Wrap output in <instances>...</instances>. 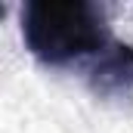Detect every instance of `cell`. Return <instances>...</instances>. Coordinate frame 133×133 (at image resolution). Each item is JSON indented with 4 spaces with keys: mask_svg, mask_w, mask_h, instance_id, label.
<instances>
[{
    "mask_svg": "<svg viewBox=\"0 0 133 133\" xmlns=\"http://www.w3.org/2000/svg\"><path fill=\"white\" fill-rule=\"evenodd\" d=\"M22 40L37 62L68 65L99 56L111 43L105 9L90 0H28L22 6Z\"/></svg>",
    "mask_w": 133,
    "mask_h": 133,
    "instance_id": "6da1fadb",
    "label": "cell"
},
{
    "mask_svg": "<svg viewBox=\"0 0 133 133\" xmlns=\"http://www.w3.org/2000/svg\"><path fill=\"white\" fill-rule=\"evenodd\" d=\"M87 87L105 102H133V43L111 40L87 71Z\"/></svg>",
    "mask_w": 133,
    "mask_h": 133,
    "instance_id": "7a4b0ae2",
    "label": "cell"
}]
</instances>
